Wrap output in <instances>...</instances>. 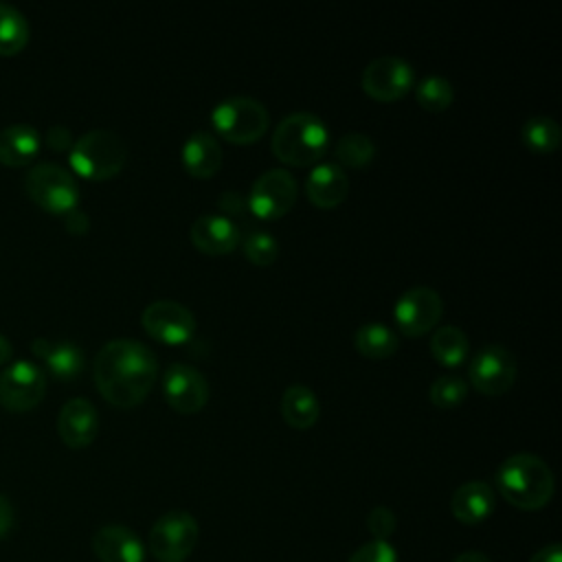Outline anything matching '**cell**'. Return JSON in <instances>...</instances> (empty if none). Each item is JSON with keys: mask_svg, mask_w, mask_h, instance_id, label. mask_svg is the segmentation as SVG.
Returning a JSON list of instances; mask_svg holds the SVG:
<instances>
[{"mask_svg": "<svg viewBox=\"0 0 562 562\" xmlns=\"http://www.w3.org/2000/svg\"><path fill=\"white\" fill-rule=\"evenodd\" d=\"M11 353H13L11 340L4 334H0V364H4L11 358Z\"/></svg>", "mask_w": 562, "mask_h": 562, "instance_id": "40", "label": "cell"}, {"mask_svg": "<svg viewBox=\"0 0 562 562\" xmlns=\"http://www.w3.org/2000/svg\"><path fill=\"white\" fill-rule=\"evenodd\" d=\"M26 195L48 213L66 215L79 204L75 176L57 162H37L24 176Z\"/></svg>", "mask_w": 562, "mask_h": 562, "instance_id": "6", "label": "cell"}, {"mask_svg": "<svg viewBox=\"0 0 562 562\" xmlns=\"http://www.w3.org/2000/svg\"><path fill=\"white\" fill-rule=\"evenodd\" d=\"M29 20L26 15L9 2L0 0V55H15L29 42Z\"/></svg>", "mask_w": 562, "mask_h": 562, "instance_id": "26", "label": "cell"}, {"mask_svg": "<svg viewBox=\"0 0 562 562\" xmlns=\"http://www.w3.org/2000/svg\"><path fill=\"white\" fill-rule=\"evenodd\" d=\"M336 165L362 169L375 158V143L362 132H347L334 145Z\"/></svg>", "mask_w": 562, "mask_h": 562, "instance_id": "28", "label": "cell"}, {"mask_svg": "<svg viewBox=\"0 0 562 562\" xmlns=\"http://www.w3.org/2000/svg\"><path fill=\"white\" fill-rule=\"evenodd\" d=\"M191 244L204 255H228L241 241L237 222L224 213H204L189 228Z\"/></svg>", "mask_w": 562, "mask_h": 562, "instance_id": "15", "label": "cell"}, {"mask_svg": "<svg viewBox=\"0 0 562 562\" xmlns=\"http://www.w3.org/2000/svg\"><path fill=\"white\" fill-rule=\"evenodd\" d=\"M428 395L435 406L454 408L468 397V382L457 373H446L432 380Z\"/></svg>", "mask_w": 562, "mask_h": 562, "instance_id": "31", "label": "cell"}, {"mask_svg": "<svg viewBox=\"0 0 562 562\" xmlns=\"http://www.w3.org/2000/svg\"><path fill=\"white\" fill-rule=\"evenodd\" d=\"M520 138L525 143V147H529L533 154H551L560 147L562 130L555 119L538 114L522 123Z\"/></svg>", "mask_w": 562, "mask_h": 562, "instance_id": "27", "label": "cell"}, {"mask_svg": "<svg viewBox=\"0 0 562 562\" xmlns=\"http://www.w3.org/2000/svg\"><path fill=\"white\" fill-rule=\"evenodd\" d=\"M432 358L443 367H459L470 351L468 334L457 325H441L430 338Z\"/></svg>", "mask_w": 562, "mask_h": 562, "instance_id": "25", "label": "cell"}, {"mask_svg": "<svg viewBox=\"0 0 562 562\" xmlns=\"http://www.w3.org/2000/svg\"><path fill=\"white\" fill-rule=\"evenodd\" d=\"M127 158L123 138L112 130H90L72 140L70 167L88 180H108L116 176Z\"/></svg>", "mask_w": 562, "mask_h": 562, "instance_id": "4", "label": "cell"}, {"mask_svg": "<svg viewBox=\"0 0 562 562\" xmlns=\"http://www.w3.org/2000/svg\"><path fill=\"white\" fill-rule=\"evenodd\" d=\"M360 86L375 101H397L415 86V70L400 55H380L364 66Z\"/></svg>", "mask_w": 562, "mask_h": 562, "instance_id": "9", "label": "cell"}, {"mask_svg": "<svg viewBox=\"0 0 562 562\" xmlns=\"http://www.w3.org/2000/svg\"><path fill=\"white\" fill-rule=\"evenodd\" d=\"M443 314V299L428 285H413L400 294L393 316L402 334L422 336L428 334Z\"/></svg>", "mask_w": 562, "mask_h": 562, "instance_id": "11", "label": "cell"}, {"mask_svg": "<svg viewBox=\"0 0 562 562\" xmlns=\"http://www.w3.org/2000/svg\"><path fill=\"white\" fill-rule=\"evenodd\" d=\"M494 483L509 505L525 512L542 509L555 490L551 468L533 452H516L507 457L498 465Z\"/></svg>", "mask_w": 562, "mask_h": 562, "instance_id": "2", "label": "cell"}, {"mask_svg": "<svg viewBox=\"0 0 562 562\" xmlns=\"http://www.w3.org/2000/svg\"><path fill=\"white\" fill-rule=\"evenodd\" d=\"M57 432L68 448H86L99 432V413L86 397H70L57 415Z\"/></svg>", "mask_w": 562, "mask_h": 562, "instance_id": "16", "label": "cell"}, {"mask_svg": "<svg viewBox=\"0 0 562 562\" xmlns=\"http://www.w3.org/2000/svg\"><path fill=\"white\" fill-rule=\"evenodd\" d=\"M516 358L503 345L481 347L470 362V382L485 395H501L512 389L516 380Z\"/></svg>", "mask_w": 562, "mask_h": 562, "instance_id": "13", "label": "cell"}, {"mask_svg": "<svg viewBox=\"0 0 562 562\" xmlns=\"http://www.w3.org/2000/svg\"><path fill=\"white\" fill-rule=\"evenodd\" d=\"M321 404L316 393L305 384H290L281 395V417L296 430L312 428L318 419Z\"/></svg>", "mask_w": 562, "mask_h": 562, "instance_id": "23", "label": "cell"}, {"mask_svg": "<svg viewBox=\"0 0 562 562\" xmlns=\"http://www.w3.org/2000/svg\"><path fill=\"white\" fill-rule=\"evenodd\" d=\"M220 209L226 211L224 215H228V213H239L248 206H246V200L237 191H224L222 198H220Z\"/></svg>", "mask_w": 562, "mask_h": 562, "instance_id": "36", "label": "cell"}, {"mask_svg": "<svg viewBox=\"0 0 562 562\" xmlns=\"http://www.w3.org/2000/svg\"><path fill=\"white\" fill-rule=\"evenodd\" d=\"M92 373L103 400L132 408L149 395L158 378V358L140 340L114 338L97 351Z\"/></svg>", "mask_w": 562, "mask_h": 562, "instance_id": "1", "label": "cell"}, {"mask_svg": "<svg viewBox=\"0 0 562 562\" xmlns=\"http://www.w3.org/2000/svg\"><path fill=\"white\" fill-rule=\"evenodd\" d=\"M162 393L167 404L173 411L182 415H191L206 406L211 389L206 378L195 367L184 362H173L165 369Z\"/></svg>", "mask_w": 562, "mask_h": 562, "instance_id": "14", "label": "cell"}, {"mask_svg": "<svg viewBox=\"0 0 562 562\" xmlns=\"http://www.w3.org/2000/svg\"><path fill=\"white\" fill-rule=\"evenodd\" d=\"M46 145L61 151V149H70L72 147V134L68 127L64 125H53L46 132Z\"/></svg>", "mask_w": 562, "mask_h": 562, "instance_id": "34", "label": "cell"}, {"mask_svg": "<svg viewBox=\"0 0 562 562\" xmlns=\"http://www.w3.org/2000/svg\"><path fill=\"white\" fill-rule=\"evenodd\" d=\"M347 562H400V555L389 540H371L358 547Z\"/></svg>", "mask_w": 562, "mask_h": 562, "instance_id": "32", "label": "cell"}, {"mask_svg": "<svg viewBox=\"0 0 562 562\" xmlns=\"http://www.w3.org/2000/svg\"><path fill=\"white\" fill-rule=\"evenodd\" d=\"M31 351L46 364L53 375L61 380H72L83 369V351L75 342L40 336L31 342Z\"/></svg>", "mask_w": 562, "mask_h": 562, "instance_id": "21", "label": "cell"}, {"mask_svg": "<svg viewBox=\"0 0 562 562\" xmlns=\"http://www.w3.org/2000/svg\"><path fill=\"white\" fill-rule=\"evenodd\" d=\"M198 520L182 509L162 514L149 531V553L158 562H184L198 542Z\"/></svg>", "mask_w": 562, "mask_h": 562, "instance_id": "7", "label": "cell"}, {"mask_svg": "<svg viewBox=\"0 0 562 562\" xmlns=\"http://www.w3.org/2000/svg\"><path fill=\"white\" fill-rule=\"evenodd\" d=\"M452 562H492V560L481 551H465V553L457 555Z\"/></svg>", "mask_w": 562, "mask_h": 562, "instance_id": "39", "label": "cell"}, {"mask_svg": "<svg viewBox=\"0 0 562 562\" xmlns=\"http://www.w3.org/2000/svg\"><path fill=\"white\" fill-rule=\"evenodd\" d=\"M415 99L428 112H443L454 101V86L443 75H426L415 86Z\"/></svg>", "mask_w": 562, "mask_h": 562, "instance_id": "29", "label": "cell"}, {"mask_svg": "<svg viewBox=\"0 0 562 562\" xmlns=\"http://www.w3.org/2000/svg\"><path fill=\"white\" fill-rule=\"evenodd\" d=\"M239 244L244 248L246 259L255 266H270L279 255L277 237L270 235L268 231H261V228H250L246 233V237H241Z\"/></svg>", "mask_w": 562, "mask_h": 562, "instance_id": "30", "label": "cell"}, {"mask_svg": "<svg viewBox=\"0 0 562 562\" xmlns=\"http://www.w3.org/2000/svg\"><path fill=\"white\" fill-rule=\"evenodd\" d=\"M367 527L373 533V540H389V536H393V531L397 527V518L389 507L380 505L369 512Z\"/></svg>", "mask_w": 562, "mask_h": 562, "instance_id": "33", "label": "cell"}, {"mask_svg": "<svg viewBox=\"0 0 562 562\" xmlns=\"http://www.w3.org/2000/svg\"><path fill=\"white\" fill-rule=\"evenodd\" d=\"M296 195L299 187L294 176L288 169L274 167L252 182L246 206L259 220H279L294 206Z\"/></svg>", "mask_w": 562, "mask_h": 562, "instance_id": "8", "label": "cell"}, {"mask_svg": "<svg viewBox=\"0 0 562 562\" xmlns=\"http://www.w3.org/2000/svg\"><path fill=\"white\" fill-rule=\"evenodd\" d=\"M529 562H562V544L551 542L544 544L542 549H538Z\"/></svg>", "mask_w": 562, "mask_h": 562, "instance_id": "38", "label": "cell"}, {"mask_svg": "<svg viewBox=\"0 0 562 562\" xmlns=\"http://www.w3.org/2000/svg\"><path fill=\"white\" fill-rule=\"evenodd\" d=\"M94 555L101 562H145V544L123 525H105L94 531L92 536Z\"/></svg>", "mask_w": 562, "mask_h": 562, "instance_id": "17", "label": "cell"}, {"mask_svg": "<svg viewBox=\"0 0 562 562\" xmlns=\"http://www.w3.org/2000/svg\"><path fill=\"white\" fill-rule=\"evenodd\" d=\"M46 395V373L31 360H15L0 373V404L9 411H31Z\"/></svg>", "mask_w": 562, "mask_h": 562, "instance_id": "10", "label": "cell"}, {"mask_svg": "<svg viewBox=\"0 0 562 562\" xmlns=\"http://www.w3.org/2000/svg\"><path fill=\"white\" fill-rule=\"evenodd\" d=\"M349 193V176L336 162H316L305 178V195L318 209L338 206Z\"/></svg>", "mask_w": 562, "mask_h": 562, "instance_id": "18", "label": "cell"}, {"mask_svg": "<svg viewBox=\"0 0 562 562\" xmlns=\"http://www.w3.org/2000/svg\"><path fill=\"white\" fill-rule=\"evenodd\" d=\"M42 147L40 132L29 123H13L0 130V162L9 167L29 165Z\"/></svg>", "mask_w": 562, "mask_h": 562, "instance_id": "22", "label": "cell"}, {"mask_svg": "<svg viewBox=\"0 0 562 562\" xmlns=\"http://www.w3.org/2000/svg\"><path fill=\"white\" fill-rule=\"evenodd\" d=\"M494 490L485 481H468L452 492L450 512L463 525H479L494 512Z\"/></svg>", "mask_w": 562, "mask_h": 562, "instance_id": "19", "label": "cell"}, {"mask_svg": "<svg viewBox=\"0 0 562 562\" xmlns=\"http://www.w3.org/2000/svg\"><path fill=\"white\" fill-rule=\"evenodd\" d=\"M353 345H356L360 356L382 360V358H389L397 351L400 338H397L395 329H391L384 323L373 321V323H364L356 329Z\"/></svg>", "mask_w": 562, "mask_h": 562, "instance_id": "24", "label": "cell"}, {"mask_svg": "<svg viewBox=\"0 0 562 562\" xmlns=\"http://www.w3.org/2000/svg\"><path fill=\"white\" fill-rule=\"evenodd\" d=\"M222 145L211 132H193L182 145V165L193 178H211L222 167Z\"/></svg>", "mask_w": 562, "mask_h": 562, "instance_id": "20", "label": "cell"}, {"mask_svg": "<svg viewBox=\"0 0 562 562\" xmlns=\"http://www.w3.org/2000/svg\"><path fill=\"white\" fill-rule=\"evenodd\" d=\"M13 522H15L13 505H11V501L0 492V540H4V538L11 533Z\"/></svg>", "mask_w": 562, "mask_h": 562, "instance_id": "35", "label": "cell"}, {"mask_svg": "<svg viewBox=\"0 0 562 562\" xmlns=\"http://www.w3.org/2000/svg\"><path fill=\"white\" fill-rule=\"evenodd\" d=\"M270 147L285 165H316L329 149V130L314 112H292L274 127Z\"/></svg>", "mask_w": 562, "mask_h": 562, "instance_id": "3", "label": "cell"}, {"mask_svg": "<svg viewBox=\"0 0 562 562\" xmlns=\"http://www.w3.org/2000/svg\"><path fill=\"white\" fill-rule=\"evenodd\" d=\"M64 222H66V228L72 231V233H83L88 226H90V220L88 215L81 211V209H72L64 215Z\"/></svg>", "mask_w": 562, "mask_h": 562, "instance_id": "37", "label": "cell"}, {"mask_svg": "<svg viewBox=\"0 0 562 562\" xmlns=\"http://www.w3.org/2000/svg\"><path fill=\"white\" fill-rule=\"evenodd\" d=\"M211 123L217 136L224 140L235 145H250L266 134L270 114L259 99L235 94L222 99L211 110Z\"/></svg>", "mask_w": 562, "mask_h": 562, "instance_id": "5", "label": "cell"}, {"mask_svg": "<svg viewBox=\"0 0 562 562\" xmlns=\"http://www.w3.org/2000/svg\"><path fill=\"white\" fill-rule=\"evenodd\" d=\"M143 329L165 342V345H182L191 340L195 334V316L193 312L171 299H156L151 301L140 314Z\"/></svg>", "mask_w": 562, "mask_h": 562, "instance_id": "12", "label": "cell"}]
</instances>
